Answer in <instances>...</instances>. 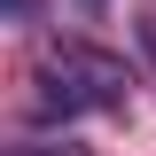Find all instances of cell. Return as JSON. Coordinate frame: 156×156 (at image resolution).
<instances>
[{
    "label": "cell",
    "instance_id": "7a4b0ae2",
    "mask_svg": "<svg viewBox=\"0 0 156 156\" xmlns=\"http://www.w3.org/2000/svg\"><path fill=\"white\" fill-rule=\"evenodd\" d=\"M78 8H86V16H101V8H109V0H78Z\"/></svg>",
    "mask_w": 156,
    "mask_h": 156
},
{
    "label": "cell",
    "instance_id": "6da1fadb",
    "mask_svg": "<svg viewBox=\"0 0 156 156\" xmlns=\"http://www.w3.org/2000/svg\"><path fill=\"white\" fill-rule=\"evenodd\" d=\"M31 117H78V109H125V94H133V70L117 55H101V47H55V55L39 62L31 78Z\"/></svg>",
    "mask_w": 156,
    "mask_h": 156
}]
</instances>
